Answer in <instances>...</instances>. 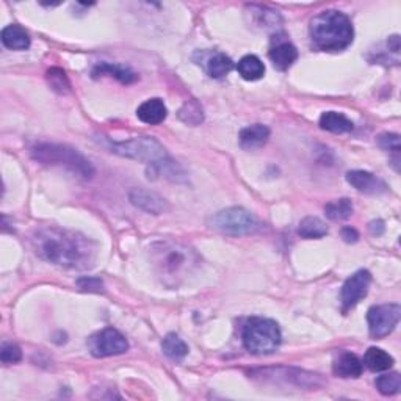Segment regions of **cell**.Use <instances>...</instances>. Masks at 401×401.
<instances>
[{
	"label": "cell",
	"mask_w": 401,
	"mask_h": 401,
	"mask_svg": "<svg viewBox=\"0 0 401 401\" xmlns=\"http://www.w3.org/2000/svg\"><path fill=\"white\" fill-rule=\"evenodd\" d=\"M36 256L57 267L68 270H88L96 261V243L80 232L44 226L31 235Z\"/></svg>",
	"instance_id": "cell-1"
},
{
	"label": "cell",
	"mask_w": 401,
	"mask_h": 401,
	"mask_svg": "<svg viewBox=\"0 0 401 401\" xmlns=\"http://www.w3.org/2000/svg\"><path fill=\"white\" fill-rule=\"evenodd\" d=\"M151 263L155 273L168 289H176L195 273L199 267L196 251L174 240L155 242L150 248Z\"/></svg>",
	"instance_id": "cell-2"
},
{
	"label": "cell",
	"mask_w": 401,
	"mask_h": 401,
	"mask_svg": "<svg viewBox=\"0 0 401 401\" xmlns=\"http://www.w3.org/2000/svg\"><path fill=\"white\" fill-rule=\"evenodd\" d=\"M312 46L320 52H340L351 46L354 29L350 17L335 10L316 15L309 25Z\"/></svg>",
	"instance_id": "cell-3"
},
{
	"label": "cell",
	"mask_w": 401,
	"mask_h": 401,
	"mask_svg": "<svg viewBox=\"0 0 401 401\" xmlns=\"http://www.w3.org/2000/svg\"><path fill=\"white\" fill-rule=\"evenodd\" d=\"M31 159L38 163L60 166L71 171L82 179H92L94 176V168L92 161L83 157V155L66 145H54V143H40L31 147Z\"/></svg>",
	"instance_id": "cell-4"
},
{
	"label": "cell",
	"mask_w": 401,
	"mask_h": 401,
	"mask_svg": "<svg viewBox=\"0 0 401 401\" xmlns=\"http://www.w3.org/2000/svg\"><path fill=\"white\" fill-rule=\"evenodd\" d=\"M102 145L110 150V152L121 155V157L143 161L150 168L147 174L157 170L168 160H171L163 145L152 137H137L127 141H119V143L107 138L102 141Z\"/></svg>",
	"instance_id": "cell-5"
},
{
	"label": "cell",
	"mask_w": 401,
	"mask_h": 401,
	"mask_svg": "<svg viewBox=\"0 0 401 401\" xmlns=\"http://www.w3.org/2000/svg\"><path fill=\"white\" fill-rule=\"evenodd\" d=\"M243 345L251 354L265 356L275 353L281 345V329L275 320L252 316L243 328Z\"/></svg>",
	"instance_id": "cell-6"
},
{
	"label": "cell",
	"mask_w": 401,
	"mask_h": 401,
	"mask_svg": "<svg viewBox=\"0 0 401 401\" xmlns=\"http://www.w3.org/2000/svg\"><path fill=\"white\" fill-rule=\"evenodd\" d=\"M258 219L243 207H229L210 218V228L226 235H251L261 229Z\"/></svg>",
	"instance_id": "cell-7"
},
{
	"label": "cell",
	"mask_w": 401,
	"mask_h": 401,
	"mask_svg": "<svg viewBox=\"0 0 401 401\" xmlns=\"http://www.w3.org/2000/svg\"><path fill=\"white\" fill-rule=\"evenodd\" d=\"M401 316L400 304H379L368 309V331L373 339H384L393 333Z\"/></svg>",
	"instance_id": "cell-8"
},
{
	"label": "cell",
	"mask_w": 401,
	"mask_h": 401,
	"mask_svg": "<svg viewBox=\"0 0 401 401\" xmlns=\"http://www.w3.org/2000/svg\"><path fill=\"white\" fill-rule=\"evenodd\" d=\"M88 348L94 358H110L124 354L129 350V342L118 329L105 328L89 337Z\"/></svg>",
	"instance_id": "cell-9"
},
{
	"label": "cell",
	"mask_w": 401,
	"mask_h": 401,
	"mask_svg": "<svg viewBox=\"0 0 401 401\" xmlns=\"http://www.w3.org/2000/svg\"><path fill=\"white\" fill-rule=\"evenodd\" d=\"M372 284V275L367 270L356 271L353 276L348 277L345 281L344 287L340 292V301H342V310L344 314L350 312L353 307L365 298Z\"/></svg>",
	"instance_id": "cell-10"
},
{
	"label": "cell",
	"mask_w": 401,
	"mask_h": 401,
	"mask_svg": "<svg viewBox=\"0 0 401 401\" xmlns=\"http://www.w3.org/2000/svg\"><path fill=\"white\" fill-rule=\"evenodd\" d=\"M268 57L273 66L279 71H287L298 58V50L292 43L286 40V36L276 35L271 41Z\"/></svg>",
	"instance_id": "cell-11"
},
{
	"label": "cell",
	"mask_w": 401,
	"mask_h": 401,
	"mask_svg": "<svg viewBox=\"0 0 401 401\" xmlns=\"http://www.w3.org/2000/svg\"><path fill=\"white\" fill-rule=\"evenodd\" d=\"M347 182L354 187L358 191L365 193V195H381V193L387 191V185L384 180H381L379 177L374 176L373 173L368 171H348Z\"/></svg>",
	"instance_id": "cell-12"
},
{
	"label": "cell",
	"mask_w": 401,
	"mask_h": 401,
	"mask_svg": "<svg viewBox=\"0 0 401 401\" xmlns=\"http://www.w3.org/2000/svg\"><path fill=\"white\" fill-rule=\"evenodd\" d=\"M129 199H131V203L137 209L152 213V215H160V213H163L168 209L166 200L163 198L157 195V193L145 189H132L129 191Z\"/></svg>",
	"instance_id": "cell-13"
},
{
	"label": "cell",
	"mask_w": 401,
	"mask_h": 401,
	"mask_svg": "<svg viewBox=\"0 0 401 401\" xmlns=\"http://www.w3.org/2000/svg\"><path fill=\"white\" fill-rule=\"evenodd\" d=\"M168 115V110L165 103L159 98L147 99L145 101L137 110V116L141 122L151 126H157L160 122H163Z\"/></svg>",
	"instance_id": "cell-14"
},
{
	"label": "cell",
	"mask_w": 401,
	"mask_h": 401,
	"mask_svg": "<svg viewBox=\"0 0 401 401\" xmlns=\"http://www.w3.org/2000/svg\"><path fill=\"white\" fill-rule=\"evenodd\" d=\"M270 129L263 124H252L249 127H245L240 132V146L247 151H254L262 147L270 138Z\"/></svg>",
	"instance_id": "cell-15"
},
{
	"label": "cell",
	"mask_w": 401,
	"mask_h": 401,
	"mask_svg": "<svg viewBox=\"0 0 401 401\" xmlns=\"http://www.w3.org/2000/svg\"><path fill=\"white\" fill-rule=\"evenodd\" d=\"M362 360L353 353H342L334 360L333 372L340 378H359L362 373Z\"/></svg>",
	"instance_id": "cell-16"
},
{
	"label": "cell",
	"mask_w": 401,
	"mask_h": 401,
	"mask_svg": "<svg viewBox=\"0 0 401 401\" xmlns=\"http://www.w3.org/2000/svg\"><path fill=\"white\" fill-rule=\"evenodd\" d=\"M93 77L94 79H99L101 75H110L115 77L116 80H119L124 85H129V83L137 82L138 75L133 73L131 68L122 66V64H113V63H101L93 69Z\"/></svg>",
	"instance_id": "cell-17"
},
{
	"label": "cell",
	"mask_w": 401,
	"mask_h": 401,
	"mask_svg": "<svg viewBox=\"0 0 401 401\" xmlns=\"http://www.w3.org/2000/svg\"><path fill=\"white\" fill-rule=\"evenodd\" d=\"M2 44L11 50H25L30 48V36L21 25L11 24L2 30Z\"/></svg>",
	"instance_id": "cell-18"
},
{
	"label": "cell",
	"mask_w": 401,
	"mask_h": 401,
	"mask_svg": "<svg viewBox=\"0 0 401 401\" xmlns=\"http://www.w3.org/2000/svg\"><path fill=\"white\" fill-rule=\"evenodd\" d=\"M320 127L323 131H328L331 133H348L354 129L351 119H348L344 113L337 112H326L321 115L320 118Z\"/></svg>",
	"instance_id": "cell-19"
},
{
	"label": "cell",
	"mask_w": 401,
	"mask_h": 401,
	"mask_svg": "<svg viewBox=\"0 0 401 401\" xmlns=\"http://www.w3.org/2000/svg\"><path fill=\"white\" fill-rule=\"evenodd\" d=\"M237 71L245 80L254 82L262 79L265 74V64L256 55H245L237 64Z\"/></svg>",
	"instance_id": "cell-20"
},
{
	"label": "cell",
	"mask_w": 401,
	"mask_h": 401,
	"mask_svg": "<svg viewBox=\"0 0 401 401\" xmlns=\"http://www.w3.org/2000/svg\"><path fill=\"white\" fill-rule=\"evenodd\" d=\"M364 364L372 372H386L392 368L393 365V358L392 356L381 350V348H368L365 356H364Z\"/></svg>",
	"instance_id": "cell-21"
},
{
	"label": "cell",
	"mask_w": 401,
	"mask_h": 401,
	"mask_svg": "<svg viewBox=\"0 0 401 401\" xmlns=\"http://www.w3.org/2000/svg\"><path fill=\"white\" fill-rule=\"evenodd\" d=\"M298 234L307 240H314V238H323L328 235V226L316 217H306L301 219L298 226Z\"/></svg>",
	"instance_id": "cell-22"
},
{
	"label": "cell",
	"mask_w": 401,
	"mask_h": 401,
	"mask_svg": "<svg viewBox=\"0 0 401 401\" xmlns=\"http://www.w3.org/2000/svg\"><path fill=\"white\" fill-rule=\"evenodd\" d=\"M205 69L207 74L213 77V79H221V77L228 75L231 71L234 69V61H232L228 55L215 54L207 60Z\"/></svg>",
	"instance_id": "cell-23"
},
{
	"label": "cell",
	"mask_w": 401,
	"mask_h": 401,
	"mask_svg": "<svg viewBox=\"0 0 401 401\" xmlns=\"http://www.w3.org/2000/svg\"><path fill=\"white\" fill-rule=\"evenodd\" d=\"M161 350L173 360H182L189 354V347L177 334H168L161 342Z\"/></svg>",
	"instance_id": "cell-24"
},
{
	"label": "cell",
	"mask_w": 401,
	"mask_h": 401,
	"mask_svg": "<svg viewBox=\"0 0 401 401\" xmlns=\"http://www.w3.org/2000/svg\"><path fill=\"white\" fill-rule=\"evenodd\" d=\"M325 213L333 221H344L353 215V203L348 198L331 200L325 205Z\"/></svg>",
	"instance_id": "cell-25"
},
{
	"label": "cell",
	"mask_w": 401,
	"mask_h": 401,
	"mask_svg": "<svg viewBox=\"0 0 401 401\" xmlns=\"http://www.w3.org/2000/svg\"><path fill=\"white\" fill-rule=\"evenodd\" d=\"M179 119L189 126H199L204 121L203 107L196 101H189L179 110Z\"/></svg>",
	"instance_id": "cell-26"
},
{
	"label": "cell",
	"mask_w": 401,
	"mask_h": 401,
	"mask_svg": "<svg viewBox=\"0 0 401 401\" xmlns=\"http://www.w3.org/2000/svg\"><path fill=\"white\" fill-rule=\"evenodd\" d=\"M46 79L49 82L50 88L57 92L58 94H68L71 92V82L68 79L66 73L60 68H52L48 71Z\"/></svg>",
	"instance_id": "cell-27"
},
{
	"label": "cell",
	"mask_w": 401,
	"mask_h": 401,
	"mask_svg": "<svg viewBox=\"0 0 401 401\" xmlns=\"http://www.w3.org/2000/svg\"><path fill=\"white\" fill-rule=\"evenodd\" d=\"M377 389L379 391V393H383L386 397L395 395V393H398L401 389V377L397 372L383 374V377H379L377 379Z\"/></svg>",
	"instance_id": "cell-28"
},
{
	"label": "cell",
	"mask_w": 401,
	"mask_h": 401,
	"mask_svg": "<svg viewBox=\"0 0 401 401\" xmlns=\"http://www.w3.org/2000/svg\"><path fill=\"white\" fill-rule=\"evenodd\" d=\"M378 145H379V147H383L384 151L392 152L398 160V155L401 151L400 135H397V133H381L378 137Z\"/></svg>",
	"instance_id": "cell-29"
},
{
	"label": "cell",
	"mask_w": 401,
	"mask_h": 401,
	"mask_svg": "<svg viewBox=\"0 0 401 401\" xmlns=\"http://www.w3.org/2000/svg\"><path fill=\"white\" fill-rule=\"evenodd\" d=\"M0 359H2L3 364H16V362L22 359L21 348L15 344H3L2 353H0Z\"/></svg>",
	"instance_id": "cell-30"
},
{
	"label": "cell",
	"mask_w": 401,
	"mask_h": 401,
	"mask_svg": "<svg viewBox=\"0 0 401 401\" xmlns=\"http://www.w3.org/2000/svg\"><path fill=\"white\" fill-rule=\"evenodd\" d=\"M79 287L85 292H94V293H101L103 292V282L99 279V277H82V279L77 281Z\"/></svg>",
	"instance_id": "cell-31"
},
{
	"label": "cell",
	"mask_w": 401,
	"mask_h": 401,
	"mask_svg": "<svg viewBox=\"0 0 401 401\" xmlns=\"http://www.w3.org/2000/svg\"><path fill=\"white\" fill-rule=\"evenodd\" d=\"M342 238H344L347 243H356L359 240V234L358 231L353 228H344V231H342Z\"/></svg>",
	"instance_id": "cell-32"
},
{
	"label": "cell",
	"mask_w": 401,
	"mask_h": 401,
	"mask_svg": "<svg viewBox=\"0 0 401 401\" xmlns=\"http://www.w3.org/2000/svg\"><path fill=\"white\" fill-rule=\"evenodd\" d=\"M384 223L381 221V219H378V221H372L370 223V232L373 235H381L384 232Z\"/></svg>",
	"instance_id": "cell-33"
},
{
	"label": "cell",
	"mask_w": 401,
	"mask_h": 401,
	"mask_svg": "<svg viewBox=\"0 0 401 401\" xmlns=\"http://www.w3.org/2000/svg\"><path fill=\"white\" fill-rule=\"evenodd\" d=\"M389 48L392 49V52H395V54H398V52H400V36L398 35L389 38Z\"/></svg>",
	"instance_id": "cell-34"
}]
</instances>
